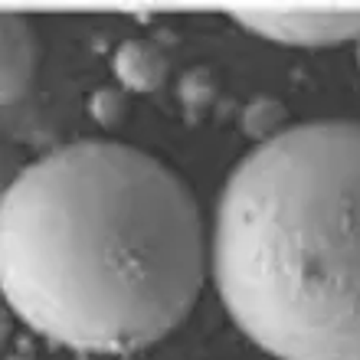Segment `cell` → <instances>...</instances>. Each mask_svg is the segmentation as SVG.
Returning <instances> with one entry per match:
<instances>
[{
	"instance_id": "3",
	"label": "cell",
	"mask_w": 360,
	"mask_h": 360,
	"mask_svg": "<svg viewBox=\"0 0 360 360\" xmlns=\"http://www.w3.org/2000/svg\"><path fill=\"white\" fill-rule=\"evenodd\" d=\"M233 17L259 37L285 46H334L360 43L357 10H302V7H236Z\"/></svg>"
},
{
	"instance_id": "8",
	"label": "cell",
	"mask_w": 360,
	"mask_h": 360,
	"mask_svg": "<svg viewBox=\"0 0 360 360\" xmlns=\"http://www.w3.org/2000/svg\"><path fill=\"white\" fill-rule=\"evenodd\" d=\"M89 112H92L95 122L115 124L124 115L122 92H115V89H98V92H92V98H89Z\"/></svg>"
},
{
	"instance_id": "9",
	"label": "cell",
	"mask_w": 360,
	"mask_h": 360,
	"mask_svg": "<svg viewBox=\"0 0 360 360\" xmlns=\"http://www.w3.org/2000/svg\"><path fill=\"white\" fill-rule=\"evenodd\" d=\"M357 59H360V43H357Z\"/></svg>"
},
{
	"instance_id": "5",
	"label": "cell",
	"mask_w": 360,
	"mask_h": 360,
	"mask_svg": "<svg viewBox=\"0 0 360 360\" xmlns=\"http://www.w3.org/2000/svg\"><path fill=\"white\" fill-rule=\"evenodd\" d=\"M115 76L131 92H154L167 76V56L154 43L128 39L115 49Z\"/></svg>"
},
{
	"instance_id": "6",
	"label": "cell",
	"mask_w": 360,
	"mask_h": 360,
	"mask_svg": "<svg viewBox=\"0 0 360 360\" xmlns=\"http://www.w3.org/2000/svg\"><path fill=\"white\" fill-rule=\"evenodd\" d=\"M282 122H285V108L275 98H266V95L256 98L252 105H246V112H243V131L259 144H266L275 134H282L285 131Z\"/></svg>"
},
{
	"instance_id": "2",
	"label": "cell",
	"mask_w": 360,
	"mask_h": 360,
	"mask_svg": "<svg viewBox=\"0 0 360 360\" xmlns=\"http://www.w3.org/2000/svg\"><path fill=\"white\" fill-rule=\"evenodd\" d=\"M210 256L229 318L275 360H360V122L252 148L219 193Z\"/></svg>"
},
{
	"instance_id": "4",
	"label": "cell",
	"mask_w": 360,
	"mask_h": 360,
	"mask_svg": "<svg viewBox=\"0 0 360 360\" xmlns=\"http://www.w3.org/2000/svg\"><path fill=\"white\" fill-rule=\"evenodd\" d=\"M0 30H4V105H10L23 98V92L33 82L39 46L37 33L30 30V23L23 17L7 13L0 20Z\"/></svg>"
},
{
	"instance_id": "7",
	"label": "cell",
	"mask_w": 360,
	"mask_h": 360,
	"mask_svg": "<svg viewBox=\"0 0 360 360\" xmlns=\"http://www.w3.org/2000/svg\"><path fill=\"white\" fill-rule=\"evenodd\" d=\"M180 98H184V105L190 112L207 108L210 98H213V79H210L207 69H193V72H187L180 79Z\"/></svg>"
},
{
	"instance_id": "1",
	"label": "cell",
	"mask_w": 360,
	"mask_h": 360,
	"mask_svg": "<svg viewBox=\"0 0 360 360\" xmlns=\"http://www.w3.org/2000/svg\"><path fill=\"white\" fill-rule=\"evenodd\" d=\"M203 266L193 193L131 144L53 148L4 190V298L59 347L124 357L158 344L193 308Z\"/></svg>"
}]
</instances>
